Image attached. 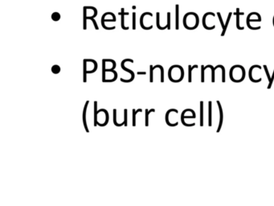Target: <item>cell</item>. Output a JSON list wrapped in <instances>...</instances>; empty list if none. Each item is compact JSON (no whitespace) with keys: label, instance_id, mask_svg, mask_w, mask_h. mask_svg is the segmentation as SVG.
Masks as SVG:
<instances>
[{"label":"cell","instance_id":"6da1fadb","mask_svg":"<svg viewBox=\"0 0 274 206\" xmlns=\"http://www.w3.org/2000/svg\"><path fill=\"white\" fill-rule=\"evenodd\" d=\"M184 28L187 30H195L199 27V15L195 12H188L184 15L183 20Z\"/></svg>","mask_w":274,"mask_h":206},{"label":"cell","instance_id":"7a4b0ae2","mask_svg":"<svg viewBox=\"0 0 274 206\" xmlns=\"http://www.w3.org/2000/svg\"><path fill=\"white\" fill-rule=\"evenodd\" d=\"M169 80L174 83H179L184 77V69L179 65H172L168 70Z\"/></svg>","mask_w":274,"mask_h":206},{"label":"cell","instance_id":"3957f363","mask_svg":"<svg viewBox=\"0 0 274 206\" xmlns=\"http://www.w3.org/2000/svg\"><path fill=\"white\" fill-rule=\"evenodd\" d=\"M229 75H230V79L231 81H233L235 83H240L244 80L246 73H245V69L243 66L236 65L231 68Z\"/></svg>","mask_w":274,"mask_h":206},{"label":"cell","instance_id":"277c9868","mask_svg":"<svg viewBox=\"0 0 274 206\" xmlns=\"http://www.w3.org/2000/svg\"><path fill=\"white\" fill-rule=\"evenodd\" d=\"M97 62L93 59H84L83 60V81H87V74L93 73L97 70Z\"/></svg>","mask_w":274,"mask_h":206},{"label":"cell","instance_id":"5b68a950","mask_svg":"<svg viewBox=\"0 0 274 206\" xmlns=\"http://www.w3.org/2000/svg\"><path fill=\"white\" fill-rule=\"evenodd\" d=\"M117 19H116L115 15L113 12H106L102 16H101V26L104 29L106 30H114L116 28L115 26H112V27H107L106 24V22H116Z\"/></svg>","mask_w":274,"mask_h":206},{"label":"cell","instance_id":"8992f818","mask_svg":"<svg viewBox=\"0 0 274 206\" xmlns=\"http://www.w3.org/2000/svg\"><path fill=\"white\" fill-rule=\"evenodd\" d=\"M126 62H131L132 64H133L134 63V61H133V60H132V59H129V58H127V59H125V60H123L121 62V68H122L124 71H126V72H127V73H129L130 74L131 80L133 81V80H134V77H135V74H134V73H133V71L131 70V69H130V68H126Z\"/></svg>","mask_w":274,"mask_h":206},{"label":"cell","instance_id":"52a82bcc","mask_svg":"<svg viewBox=\"0 0 274 206\" xmlns=\"http://www.w3.org/2000/svg\"><path fill=\"white\" fill-rule=\"evenodd\" d=\"M119 15H121V28L123 29V30H129L130 28H129V26H126L125 24V16L126 15H130V13L129 12H125V8H121V11L118 13Z\"/></svg>","mask_w":274,"mask_h":206},{"label":"cell","instance_id":"ba28073f","mask_svg":"<svg viewBox=\"0 0 274 206\" xmlns=\"http://www.w3.org/2000/svg\"><path fill=\"white\" fill-rule=\"evenodd\" d=\"M234 15H236L237 16V28L238 30H244V27H241L240 24V15H244V12H240V8H237V12L233 13Z\"/></svg>","mask_w":274,"mask_h":206},{"label":"cell","instance_id":"9c48e42d","mask_svg":"<svg viewBox=\"0 0 274 206\" xmlns=\"http://www.w3.org/2000/svg\"><path fill=\"white\" fill-rule=\"evenodd\" d=\"M88 103H89V101H86L85 105V107H84L83 110V124L86 132H89V131H88V126H87V123H86V114H87V108H88Z\"/></svg>","mask_w":274,"mask_h":206},{"label":"cell","instance_id":"30bf717a","mask_svg":"<svg viewBox=\"0 0 274 206\" xmlns=\"http://www.w3.org/2000/svg\"><path fill=\"white\" fill-rule=\"evenodd\" d=\"M217 104H218V106H219V127H218V130L217 131L219 132L220 131V128H221L222 124H223V118H224V114H223V109H222L221 104L219 102V101H217Z\"/></svg>","mask_w":274,"mask_h":206},{"label":"cell","instance_id":"8fae6325","mask_svg":"<svg viewBox=\"0 0 274 206\" xmlns=\"http://www.w3.org/2000/svg\"><path fill=\"white\" fill-rule=\"evenodd\" d=\"M175 29H179V5H175Z\"/></svg>","mask_w":274,"mask_h":206},{"label":"cell","instance_id":"7c38bea8","mask_svg":"<svg viewBox=\"0 0 274 206\" xmlns=\"http://www.w3.org/2000/svg\"><path fill=\"white\" fill-rule=\"evenodd\" d=\"M233 15V13L232 12H229L228 13V18H227V20H226V23H225V24H224V28H223V29H222V33H221V36H224V35H225V33H226V31H227V28H228V24H229V22H230V20H231V15Z\"/></svg>","mask_w":274,"mask_h":206},{"label":"cell","instance_id":"4fadbf2b","mask_svg":"<svg viewBox=\"0 0 274 206\" xmlns=\"http://www.w3.org/2000/svg\"><path fill=\"white\" fill-rule=\"evenodd\" d=\"M156 26H157L158 29H159V30H162V31L165 30V29L167 28L166 26H165V27H162V26L161 25V23H160V13L159 12L156 13Z\"/></svg>","mask_w":274,"mask_h":206},{"label":"cell","instance_id":"5bb4252c","mask_svg":"<svg viewBox=\"0 0 274 206\" xmlns=\"http://www.w3.org/2000/svg\"><path fill=\"white\" fill-rule=\"evenodd\" d=\"M195 68H198V65H188V82H191L192 81V71Z\"/></svg>","mask_w":274,"mask_h":206},{"label":"cell","instance_id":"9a60e30c","mask_svg":"<svg viewBox=\"0 0 274 206\" xmlns=\"http://www.w3.org/2000/svg\"><path fill=\"white\" fill-rule=\"evenodd\" d=\"M97 101H94V126H97Z\"/></svg>","mask_w":274,"mask_h":206},{"label":"cell","instance_id":"2e32d148","mask_svg":"<svg viewBox=\"0 0 274 206\" xmlns=\"http://www.w3.org/2000/svg\"><path fill=\"white\" fill-rule=\"evenodd\" d=\"M153 112H155V110L154 109H150V110H148V109H146V123H145V125L146 126H149V115H150V113H153Z\"/></svg>","mask_w":274,"mask_h":206},{"label":"cell","instance_id":"e0dca14e","mask_svg":"<svg viewBox=\"0 0 274 206\" xmlns=\"http://www.w3.org/2000/svg\"><path fill=\"white\" fill-rule=\"evenodd\" d=\"M61 14L59 12H57V11L53 12L52 14V15H51V19H52V20H53L54 22H57V21H59V20H61Z\"/></svg>","mask_w":274,"mask_h":206},{"label":"cell","instance_id":"ac0fdd59","mask_svg":"<svg viewBox=\"0 0 274 206\" xmlns=\"http://www.w3.org/2000/svg\"><path fill=\"white\" fill-rule=\"evenodd\" d=\"M141 111H142L141 109H138V110L133 109V112H132V114H133V126H136V115H137V114L141 113Z\"/></svg>","mask_w":274,"mask_h":206},{"label":"cell","instance_id":"d6986e66","mask_svg":"<svg viewBox=\"0 0 274 206\" xmlns=\"http://www.w3.org/2000/svg\"><path fill=\"white\" fill-rule=\"evenodd\" d=\"M51 71H52V73L53 74H59V73H61V68L58 65H54L52 66Z\"/></svg>","mask_w":274,"mask_h":206},{"label":"cell","instance_id":"ffe728a7","mask_svg":"<svg viewBox=\"0 0 274 206\" xmlns=\"http://www.w3.org/2000/svg\"><path fill=\"white\" fill-rule=\"evenodd\" d=\"M204 125V101H200V126Z\"/></svg>","mask_w":274,"mask_h":206},{"label":"cell","instance_id":"44dd1931","mask_svg":"<svg viewBox=\"0 0 274 206\" xmlns=\"http://www.w3.org/2000/svg\"><path fill=\"white\" fill-rule=\"evenodd\" d=\"M251 22H261V18H256V19H252L250 16L248 15L246 19V23H250Z\"/></svg>","mask_w":274,"mask_h":206},{"label":"cell","instance_id":"7402d4cb","mask_svg":"<svg viewBox=\"0 0 274 206\" xmlns=\"http://www.w3.org/2000/svg\"><path fill=\"white\" fill-rule=\"evenodd\" d=\"M211 101H209L208 102V118H209V126H211V106H212V104H211Z\"/></svg>","mask_w":274,"mask_h":206},{"label":"cell","instance_id":"603a6c76","mask_svg":"<svg viewBox=\"0 0 274 206\" xmlns=\"http://www.w3.org/2000/svg\"><path fill=\"white\" fill-rule=\"evenodd\" d=\"M171 12H167L166 15V26H167V30H171Z\"/></svg>","mask_w":274,"mask_h":206},{"label":"cell","instance_id":"cb8c5ba5","mask_svg":"<svg viewBox=\"0 0 274 206\" xmlns=\"http://www.w3.org/2000/svg\"><path fill=\"white\" fill-rule=\"evenodd\" d=\"M132 28L133 30H136V12L132 13Z\"/></svg>","mask_w":274,"mask_h":206},{"label":"cell","instance_id":"d4e9b609","mask_svg":"<svg viewBox=\"0 0 274 206\" xmlns=\"http://www.w3.org/2000/svg\"><path fill=\"white\" fill-rule=\"evenodd\" d=\"M153 65H150V82H151V83L153 81V72H154V70H153Z\"/></svg>","mask_w":274,"mask_h":206},{"label":"cell","instance_id":"484cf974","mask_svg":"<svg viewBox=\"0 0 274 206\" xmlns=\"http://www.w3.org/2000/svg\"><path fill=\"white\" fill-rule=\"evenodd\" d=\"M222 70V82H225V68L222 65H218Z\"/></svg>","mask_w":274,"mask_h":206},{"label":"cell","instance_id":"4316f807","mask_svg":"<svg viewBox=\"0 0 274 206\" xmlns=\"http://www.w3.org/2000/svg\"><path fill=\"white\" fill-rule=\"evenodd\" d=\"M217 16H218V18H219V22H220V24H221V28H222V29H223V28H224V24H225V23H224V20H223V18H222V16H221V13L217 12Z\"/></svg>","mask_w":274,"mask_h":206},{"label":"cell","instance_id":"83f0119b","mask_svg":"<svg viewBox=\"0 0 274 206\" xmlns=\"http://www.w3.org/2000/svg\"><path fill=\"white\" fill-rule=\"evenodd\" d=\"M205 66L204 65H201V82H204L205 81V79H204V73H205V68H204Z\"/></svg>","mask_w":274,"mask_h":206},{"label":"cell","instance_id":"f1b7e54d","mask_svg":"<svg viewBox=\"0 0 274 206\" xmlns=\"http://www.w3.org/2000/svg\"><path fill=\"white\" fill-rule=\"evenodd\" d=\"M264 71H265V73H266L267 78H268V80H269V81H270V80H271V77H270L269 71V69H268V67H267L266 65H264Z\"/></svg>","mask_w":274,"mask_h":206},{"label":"cell","instance_id":"f546056e","mask_svg":"<svg viewBox=\"0 0 274 206\" xmlns=\"http://www.w3.org/2000/svg\"><path fill=\"white\" fill-rule=\"evenodd\" d=\"M124 126H127V109H125L124 111Z\"/></svg>","mask_w":274,"mask_h":206},{"label":"cell","instance_id":"4dcf8cb0","mask_svg":"<svg viewBox=\"0 0 274 206\" xmlns=\"http://www.w3.org/2000/svg\"><path fill=\"white\" fill-rule=\"evenodd\" d=\"M89 20H91V21L93 22V26H94V28H95L96 30H99V27H98V25H97V23L96 20H94V18H92V19H90Z\"/></svg>","mask_w":274,"mask_h":206},{"label":"cell","instance_id":"1f68e13d","mask_svg":"<svg viewBox=\"0 0 274 206\" xmlns=\"http://www.w3.org/2000/svg\"><path fill=\"white\" fill-rule=\"evenodd\" d=\"M273 80H274V70H273V75H272V77H271V80H270V81H269V86H268V89L271 88L272 86H273Z\"/></svg>","mask_w":274,"mask_h":206},{"label":"cell","instance_id":"d6a6232c","mask_svg":"<svg viewBox=\"0 0 274 206\" xmlns=\"http://www.w3.org/2000/svg\"><path fill=\"white\" fill-rule=\"evenodd\" d=\"M137 73H138V75H146V72H140V71H138Z\"/></svg>","mask_w":274,"mask_h":206},{"label":"cell","instance_id":"836d02e7","mask_svg":"<svg viewBox=\"0 0 274 206\" xmlns=\"http://www.w3.org/2000/svg\"><path fill=\"white\" fill-rule=\"evenodd\" d=\"M136 8H137V7H136V6H133V7H132V8H133V10H134V9H136Z\"/></svg>","mask_w":274,"mask_h":206}]
</instances>
